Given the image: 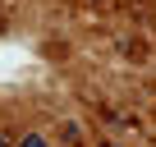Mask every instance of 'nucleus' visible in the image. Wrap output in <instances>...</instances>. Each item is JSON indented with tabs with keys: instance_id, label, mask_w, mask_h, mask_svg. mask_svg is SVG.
<instances>
[{
	"instance_id": "f03ea898",
	"label": "nucleus",
	"mask_w": 156,
	"mask_h": 147,
	"mask_svg": "<svg viewBox=\"0 0 156 147\" xmlns=\"http://www.w3.org/2000/svg\"><path fill=\"white\" fill-rule=\"evenodd\" d=\"M101 147H119V142H101Z\"/></svg>"
},
{
	"instance_id": "20e7f679",
	"label": "nucleus",
	"mask_w": 156,
	"mask_h": 147,
	"mask_svg": "<svg viewBox=\"0 0 156 147\" xmlns=\"http://www.w3.org/2000/svg\"><path fill=\"white\" fill-rule=\"evenodd\" d=\"M151 147H156V142H151Z\"/></svg>"
},
{
	"instance_id": "f257e3e1",
	"label": "nucleus",
	"mask_w": 156,
	"mask_h": 147,
	"mask_svg": "<svg viewBox=\"0 0 156 147\" xmlns=\"http://www.w3.org/2000/svg\"><path fill=\"white\" fill-rule=\"evenodd\" d=\"M19 147H51V142H46V138H37V133H28V138H23Z\"/></svg>"
},
{
	"instance_id": "7ed1b4c3",
	"label": "nucleus",
	"mask_w": 156,
	"mask_h": 147,
	"mask_svg": "<svg viewBox=\"0 0 156 147\" xmlns=\"http://www.w3.org/2000/svg\"><path fill=\"white\" fill-rule=\"evenodd\" d=\"M0 147H5V142H0Z\"/></svg>"
}]
</instances>
